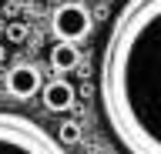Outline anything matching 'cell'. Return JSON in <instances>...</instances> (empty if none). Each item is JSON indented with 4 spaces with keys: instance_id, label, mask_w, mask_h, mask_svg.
<instances>
[{
    "instance_id": "5b68a950",
    "label": "cell",
    "mask_w": 161,
    "mask_h": 154,
    "mask_svg": "<svg viewBox=\"0 0 161 154\" xmlns=\"http://www.w3.org/2000/svg\"><path fill=\"white\" fill-rule=\"evenodd\" d=\"M40 97H44V107H47V111H67L77 94H74V87H70L64 77H54L50 84L40 87Z\"/></svg>"
},
{
    "instance_id": "7a4b0ae2",
    "label": "cell",
    "mask_w": 161,
    "mask_h": 154,
    "mask_svg": "<svg viewBox=\"0 0 161 154\" xmlns=\"http://www.w3.org/2000/svg\"><path fill=\"white\" fill-rule=\"evenodd\" d=\"M0 154H67V147L27 114L0 111Z\"/></svg>"
},
{
    "instance_id": "277c9868",
    "label": "cell",
    "mask_w": 161,
    "mask_h": 154,
    "mask_svg": "<svg viewBox=\"0 0 161 154\" xmlns=\"http://www.w3.org/2000/svg\"><path fill=\"white\" fill-rule=\"evenodd\" d=\"M40 87H44V81H40V71L34 64H14L7 71V91L14 94V97H20V101L34 97Z\"/></svg>"
},
{
    "instance_id": "9c48e42d",
    "label": "cell",
    "mask_w": 161,
    "mask_h": 154,
    "mask_svg": "<svg viewBox=\"0 0 161 154\" xmlns=\"http://www.w3.org/2000/svg\"><path fill=\"white\" fill-rule=\"evenodd\" d=\"M3 61H7V50H3V47H0V64H3Z\"/></svg>"
},
{
    "instance_id": "6da1fadb",
    "label": "cell",
    "mask_w": 161,
    "mask_h": 154,
    "mask_svg": "<svg viewBox=\"0 0 161 154\" xmlns=\"http://www.w3.org/2000/svg\"><path fill=\"white\" fill-rule=\"evenodd\" d=\"M101 111L128 154H161V0H128L101 57Z\"/></svg>"
},
{
    "instance_id": "3957f363",
    "label": "cell",
    "mask_w": 161,
    "mask_h": 154,
    "mask_svg": "<svg viewBox=\"0 0 161 154\" xmlns=\"http://www.w3.org/2000/svg\"><path fill=\"white\" fill-rule=\"evenodd\" d=\"M50 30L60 44H77L91 34V10L77 0H67L60 3L57 10L50 13Z\"/></svg>"
},
{
    "instance_id": "ba28073f",
    "label": "cell",
    "mask_w": 161,
    "mask_h": 154,
    "mask_svg": "<svg viewBox=\"0 0 161 154\" xmlns=\"http://www.w3.org/2000/svg\"><path fill=\"white\" fill-rule=\"evenodd\" d=\"M27 37H30V27H27L24 20H10V24H7V40H10V44H24Z\"/></svg>"
},
{
    "instance_id": "8992f818",
    "label": "cell",
    "mask_w": 161,
    "mask_h": 154,
    "mask_svg": "<svg viewBox=\"0 0 161 154\" xmlns=\"http://www.w3.org/2000/svg\"><path fill=\"white\" fill-rule=\"evenodd\" d=\"M50 67H54V71H74V67H77L80 64V50H77V44H54V47H50Z\"/></svg>"
},
{
    "instance_id": "52a82bcc",
    "label": "cell",
    "mask_w": 161,
    "mask_h": 154,
    "mask_svg": "<svg viewBox=\"0 0 161 154\" xmlns=\"http://www.w3.org/2000/svg\"><path fill=\"white\" fill-rule=\"evenodd\" d=\"M77 141H80V124L64 121L57 127V144H60V147H67V144H77Z\"/></svg>"
}]
</instances>
